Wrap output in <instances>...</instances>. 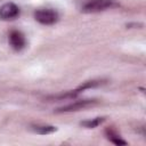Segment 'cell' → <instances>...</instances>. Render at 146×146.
Segmentation results:
<instances>
[{"mask_svg": "<svg viewBox=\"0 0 146 146\" xmlns=\"http://www.w3.org/2000/svg\"><path fill=\"white\" fill-rule=\"evenodd\" d=\"M119 2L115 0H90L86 2L82 6V11L83 13H100L107 9H113L119 7Z\"/></svg>", "mask_w": 146, "mask_h": 146, "instance_id": "1", "label": "cell"}, {"mask_svg": "<svg viewBox=\"0 0 146 146\" xmlns=\"http://www.w3.org/2000/svg\"><path fill=\"white\" fill-rule=\"evenodd\" d=\"M34 18L36 22L43 25H52L58 22L59 15L54 9H39L34 13Z\"/></svg>", "mask_w": 146, "mask_h": 146, "instance_id": "2", "label": "cell"}, {"mask_svg": "<svg viewBox=\"0 0 146 146\" xmlns=\"http://www.w3.org/2000/svg\"><path fill=\"white\" fill-rule=\"evenodd\" d=\"M97 104L96 99H82V100H76L74 103H71L68 105H65L63 107L57 108L55 112L56 113H67V112H76L80 110H84L87 107H90L92 105Z\"/></svg>", "mask_w": 146, "mask_h": 146, "instance_id": "3", "label": "cell"}, {"mask_svg": "<svg viewBox=\"0 0 146 146\" xmlns=\"http://www.w3.org/2000/svg\"><path fill=\"white\" fill-rule=\"evenodd\" d=\"M19 16V8L14 2H6L0 7V19L13 21Z\"/></svg>", "mask_w": 146, "mask_h": 146, "instance_id": "4", "label": "cell"}, {"mask_svg": "<svg viewBox=\"0 0 146 146\" xmlns=\"http://www.w3.org/2000/svg\"><path fill=\"white\" fill-rule=\"evenodd\" d=\"M9 44L16 51H19V50L24 49L25 46H26V40H25L24 34L21 31H17V30L10 31V33H9Z\"/></svg>", "mask_w": 146, "mask_h": 146, "instance_id": "5", "label": "cell"}, {"mask_svg": "<svg viewBox=\"0 0 146 146\" xmlns=\"http://www.w3.org/2000/svg\"><path fill=\"white\" fill-rule=\"evenodd\" d=\"M31 130L39 135H49L57 131V128L55 125H49V124H33L31 125Z\"/></svg>", "mask_w": 146, "mask_h": 146, "instance_id": "6", "label": "cell"}, {"mask_svg": "<svg viewBox=\"0 0 146 146\" xmlns=\"http://www.w3.org/2000/svg\"><path fill=\"white\" fill-rule=\"evenodd\" d=\"M105 135H106L107 139H108L111 143H113L114 145H119V146H121V145H127V141L123 140V139L120 137V135L116 133L112 128H107V129L105 130Z\"/></svg>", "mask_w": 146, "mask_h": 146, "instance_id": "7", "label": "cell"}, {"mask_svg": "<svg viewBox=\"0 0 146 146\" xmlns=\"http://www.w3.org/2000/svg\"><path fill=\"white\" fill-rule=\"evenodd\" d=\"M78 91L76 89L75 90H72V91H66V92H63V94H59V95H51V96H48L46 97V99L48 100H64V99H70V98H74L78 96Z\"/></svg>", "mask_w": 146, "mask_h": 146, "instance_id": "8", "label": "cell"}, {"mask_svg": "<svg viewBox=\"0 0 146 146\" xmlns=\"http://www.w3.org/2000/svg\"><path fill=\"white\" fill-rule=\"evenodd\" d=\"M106 81L105 80H90V81H86L83 82L81 86H79L76 88V91L80 92L82 90H86V89H90V88H96V87H99V86H103L105 84Z\"/></svg>", "mask_w": 146, "mask_h": 146, "instance_id": "9", "label": "cell"}, {"mask_svg": "<svg viewBox=\"0 0 146 146\" xmlns=\"http://www.w3.org/2000/svg\"><path fill=\"white\" fill-rule=\"evenodd\" d=\"M105 116H98V117H95V119H91V120H86V121H82L80 124L84 128H88V129H94L96 127H98L99 124H102L104 121H105Z\"/></svg>", "mask_w": 146, "mask_h": 146, "instance_id": "10", "label": "cell"}, {"mask_svg": "<svg viewBox=\"0 0 146 146\" xmlns=\"http://www.w3.org/2000/svg\"><path fill=\"white\" fill-rule=\"evenodd\" d=\"M127 26H128V27H131V26H141V24H136V23H133V24H127Z\"/></svg>", "mask_w": 146, "mask_h": 146, "instance_id": "11", "label": "cell"}]
</instances>
